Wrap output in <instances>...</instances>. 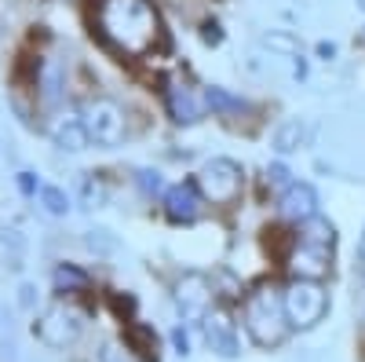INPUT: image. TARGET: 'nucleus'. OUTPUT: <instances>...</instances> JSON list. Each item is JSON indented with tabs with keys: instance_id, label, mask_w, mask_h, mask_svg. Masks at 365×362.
<instances>
[{
	"instance_id": "f257e3e1",
	"label": "nucleus",
	"mask_w": 365,
	"mask_h": 362,
	"mask_svg": "<svg viewBox=\"0 0 365 362\" xmlns=\"http://www.w3.org/2000/svg\"><path fill=\"white\" fill-rule=\"evenodd\" d=\"M99 34L125 55H146L161 37V19L150 0H103L96 8Z\"/></svg>"
},
{
	"instance_id": "f03ea898",
	"label": "nucleus",
	"mask_w": 365,
	"mask_h": 362,
	"mask_svg": "<svg viewBox=\"0 0 365 362\" xmlns=\"http://www.w3.org/2000/svg\"><path fill=\"white\" fill-rule=\"evenodd\" d=\"M245 329L259 348H274L289 337L292 326H289V315L282 304V293L274 286H256L245 296Z\"/></svg>"
},
{
	"instance_id": "7ed1b4c3",
	"label": "nucleus",
	"mask_w": 365,
	"mask_h": 362,
	"mask_svg": "<svg viewBox=\"0 0 365 362\" xmlns=\"http://www.w3.org/2000/svg\"><path fill=\"white\" fill-rule=\"evenodd\" d=\"M282 304H285V315H289V326L296 329H311L325 318L329 311V293L318 278H292L285 289H282Z\"/></svg>"
},
{
	"instance_id": "20e7f679",
	"label": "nucleus",
	"mask_w": 365,
	"mask_h": 362,
	"mask_svg": "<svg viewBox=\"0 0 365 362\" xmlns=\"http://www.w3.org/2000/svg\"><path fill=\"white\" fill-rule=\"evenodd\" d=\"M197 187L212 205H234L241 187H245V172L230 158H212V161H205V169L197 176Z\"/></svg>"
},
{
	"instance_id": "39448f33",
	"label": "nucleus",
	"mask_w": 365,
	"mask_h": 362,
	"mask_svg": "<svg viewBox=\"0 0 365 362\" xmlns=\"http://www.w3.org/2000/svg\"><path fill=\"white\" fill-rule=\"evenodd\" d=\"M81 311L70 308V304H48L37 322H34V333L41 337V344L48 348H70L77 337H81Z\"/></svg>"
},
{
	"instance_id": "423d86ee",
	"label": "nucleus",
	"mask_w": 365,
	"mask_h": 362,
	"mask_svg": "<svg viewBox=\"0 0 365 362\" xmlns=\"http://www.w3.org/2000/svg\"><path fill=\"white\" fill-rule=\"evenodd\" d=\"M84 125L88 136L96 146H117L125 139V110H120L113 99H91L84 110Z\"/></svg>"
},
{
	"instance_id": "0eeeda50",
	"label": "nucleus",
	"mask_w": 365,
	"mask_h": 362,
	"mask_svg": "<svg viewBox=\"0 0 365 362\" xmlns=\"http://www.w3.org/2000/svg\"><path fill=\"white\" fill-rule=\"evenodd\" d=\"M165 106H168V117L175 121V125H197V121L205 117V110H208L205 92H197L187 77H172L165 84Z\"/></svg>"
},
{
	"instance_id": "6e6552de",
	"label": "nucleus",
	"mask_w": 365,
	"mask_h": 362,
	"mask_svg": "<svg viewBox=\"0 0 365 362\" xmlns=\"http://www.w3.org/2000/svg\"><path fill=\"white\" fill-rule=\"evenodd\" d=\"M175 308L187 322H201L212 311V282L197 271H187L179 282H175Z\"/></svg>"
},
{
	"instance_id": "1a4fd4ad",
	"label": "nucleus",
	"mask_w": 365,
	"mask_h": 362,
	"mask_svg": "<svg viewBox=\"0 0 365 362\" xmlns=\"http://www.w3.org/2000/svg\"><path fill=\"white\" fill-rule=\"evenodd\" d=\"M48 136H51V143L58 150H70V154H81V150H88V143H91L81 110H58L48 121Z\"/></svg>"
},
{
	"instance_id": "9d476101",
	"label": "nucleus",
	"mask_w": 365,
	"mask_h": 362,
	"mask_svg": "<svg viewBox=\"0 0 365 362\" xmlns=\"http://www.w3.org/2000/svg\"><path fill=\"white\" fill-rule=\"evenodd\" d=\"M201 333H205V344L216 351L220 358H237V326L230 322L227 311L220 308H212L205 318H201Z\"/></svg>"
},
{
	"instance_id": "9b49d317",
	"label": "nucleus",
	"mask_w": 365,
	"mask_h": 362,
	"mask_svg": "<svg viewBox=\"0 0 365 362\" xmlns=\"http://www.w3.org/2000/svg\"><path fill=\"white\" fill-rule=\"evenodd\" d=\"M197 213H201V187L197 183L182 179V183L165 191V216L172 223H190V220H197Z\"/></svg>"
},
{
	"instance_id": "f8f14e48",
	"label": "nucleus",
	"mask_w": 365,
	"mask_h": 362,
	"mask_svg": "<svg viewBox=\"0 0 365 362\" xmlns=\"http://www.w3.org/2000/svg\"><path fill=\"white\" fill-rule=\"evenodd\" d=\"M278 213H282L285 220H296V223L318 216V191H314L311 183H296V179H292V183L282 191Z\"/></svg>"
},
{
	"instance_id": "ddd939ff",
	"label": "nucleus",
	"mask_w": 365,
	"mask_h": 362,
	"mask_svg": "<svg viewBox=\"0 0 365 362\" xmlns=\"http://www.w3.org/2000/svg\"><path fill=\"white\" fill-rule=\"evenodd\" d=\"M329 256H332V249L296 241V249H292V256H289V267H292L296 278H322L325 271H329Z\"/></svg>"
},
{
	"instance_id": "4468645a",
	"label": "nucleus",
	"mask_w": 365,
	"mask_h": 362,
	"mask_svg": "<svg viewBox=\"0 0 365 362\" xmlns=\"http://www.w3.org/2000/svg\"><path fill=\"white\" fill-rule=\"evenodd\" d=\"M274 150H278V154H296V150L307 143V125H303L299 117H285L278 129H274Z\"/></svg>"
},
{
	"instance_id": "2eb2a0df",
	"label": "nucleus",
	"mask_w": 365,
	"mask_h": 362,
	"mask_svg": "<svg viewBox=\"0 0 365 362\" xmlns=\"http://www.w3.org/2000/svg\"><path fill=\"white\" fill-rule=\"evenodd\" d=\"M205 103H208V110H216L220 117H230V114H245V110H249V103H245V99H241V96H230L227 88H220V84L205 88Z\"/></svg>"
},
{
	"instance_id": "dca6fc26",
	"label": "nucleus",
	"mask_w": 365,
	"mask_h": 362,
	"mask_svg": "<svg viewBox=\"0 0 365 362\" xmlns=\"http://www.w3.org/2000/svg\"><path fill=\"white\" fill-rule=\"evenodd\" d=\"M299 241L332 249V241H336V227H332L325 216H311V220H303V227H299Z\"/></svg>"
},
{
	"instance_id": "f3484780",
	"label": "nucleus",
	"mask_w": 365,
	"mask_h": 362,
	"mask_svg": "<svg viewBox=\"0 0 365 362\" xmlns=\"http://www.w3.org/2000/svg\"><path fill=\"white\" fill-rule=\"evenodd\" d=\"M37 201H41V208H44L48 216H66V213H70V198H66V191H63V187L41 183V191H37Z\"/></svg>"
},
{
	"instance_id": "a211bd4d",
	"label": "nucleus",
	"mask_w": 365,
	"mask_h": 362,
	"mask_svg": "<svg viewBox=\"0 0 365 362\" xmlns=\"http://www.w3.org/2000/svg\"><path fill=\"white\" fill-rule=\"evenodd\" d=\"M88 275L81 267H73V263H63V267H55V289L58 293H77V289H88Z\"/></svg>"
},
{
	"instance_id": "6ab92c4d",
	"label": "nucleus",
	"mask_w": 365,
	"mask_h": 362,
	"mask_svg": "<svg viewBox=\"0 0 365 362\" xmlns=\"http://www.w3.org/2000/svg\"><path fill=\"white\" fill-rule=\"evenodd\" d=\"M125 344H128V348H135L143 358H158V355H154V333H150L146 326H128Z\"/></svg>"
},
{
	"instance_id": "aec40b11",
	"label": "nucleus",
	"mask_w": 365,
	"mask_h": 362,
	"mask_svg": "<svg viewBox=\"0 0 365 362\" xmlns=\"http://www.w3.org/2000/svg\"><path fill=\"white\" fill-rule=\"evenodd\" d=\"M41 88H44V92H41L44 103H55L58 96H63V70H58L55 63L44 66V74H41Z\"/></svg>"
},
{
	"instance_id": "412c9836",
	"label": "nucleus",
	"mask_w": 365,
	"mask_h": 362,
	"mask_svg": "<svg viewBox=\"0 0 365 362\" xmlns=\"http://www.w3.org/2000/svg\"><path fill=\"white\" fill-rule=\"evenodd\" d=\"M135 183H139V191H143L146 198L165 194V179H161L158 169H139V172H135Z\"/></svg>"
},
{
	"instance_id": "4be33fe9",
	"label": "nucleus",
	"mask_w": 365,
	"mask_h": 362,
	"mask_svg": "<svg viewBox=\"0 0 365 362\" xmlns=\"http://www.w3.org/2000/svg\"><path fill=\"white\" fill-rule=\"evenodd\" d=\"M263 44H267V48H274V51H285L289 59H292V55H299V44H296L289 34H267V37H263Z\"/></svg>"
},
{
	"instance_id": "5701e85b",
	"label": "nucleus",
	"mask_w": 365,
	"mask_h": 362,
	"mask_svg": "<svg viewBox=\"0 0 365 362\" xmlns=\"http://www.w3.org/2000/svg\"><path fill=\"white\" fill-rule=\"evenodd\" d=\"M289 176H292V172H289V169H285L282 161H274V165H267V183H270V187H282V191H285V187L292 183Z\"/></svg>"
},
{
	"instance_id": "b1692460",
	"label": "nucleus",
	"mask_w": 365,
	"mask_h": 362,
	"mask_svg": "<svg viewBox=\"0 0 365 362\" xmlns=\"http://www.w3.org/2000/svg\"><path fill=\"white\" fill-rule=\"evenodd\" d=\"M84 241L91 253H113V238H106V231H88Z\"/></svg>"
},
{
	"instance_id": "393cba45",
	"label": "nucleus",
	"mask_w": 365,
	"mask_h": 362,
	"mask_svg": "<svg viewBox=\"0 0 365 362\" xmlns=\"http://www.w3.org/2000/svg\"><path fill=\"white\" fill-rule=\"evenodd\" d=\"M99 362H132V355H128L125 348H120V344H103Z\"/></svg>"
},
{
	"instance_id": "a878e982",
	"label": "nucleus",
	"mask_w": 365,
	"mask_h": 362,
	"mask_svg": "<svg viewBox=\"0 0 365 362\" xmlns=\"http://www.w3.org/2000/svg\"><path fill=\"white\" fill-rule=\"evenodd\" d=\"M19 308H22V311H34V308H37V289L29 286V282L19 286Z\"/></svg>"
},
{
	"instance_id": "bb28decb",
	"label": "nucleus",
	"mask_w": 365,
	"mask_h": 362,
	"mask_svg": "<svg viewBox=\"0 0 365 362\" xmlns=\"http://www.w3.org/2000/svg\"><path fill=\"white\" fill-rule=\"evenodd\" d=\"M172 348H175V355H190V337H187V329H182V326L172 329Z\"/></svg>"
},
{
	"instance_id": "cd10ccee",
	"label": "nucleus",
	"mask_w": 365,
	"mask_h": 362,
	"mask_svg": "<svg viewBox=\"0 0 365 362\" xmlns=\"http://www.w3.org/2000/svg\"><path fill=\"white\" fill-rule=\"evenodd\" d=\"M19 191H22L26 198H34V194L41 191V183H37V176H34V172H19Z\"/></svg>"
},
{
	"instance_id": "c85d7f7f",
	"label": "nucleus",
	"mask_w": 365,
	"mask_h": 362,
	"mask_svg": "<svg viewBox=\"0 0 365 362\" xmlns=\"http://www.w3.org/2000/svg\"><path fill=\"white\" fill-rule=\"evenodd\" d=\"M318 55H322V59H325V63H329V59H332V55H336V44H325V41H322V44H318Z\"/></svg>"
},
{
	"instance_id": "c756f323",
	"label": "nucleus",
	"mask_w": 365,
	"mask_h": 362,
	"mask_svg": "<svg viewBox=\"0 0 365 362\" xmlns=\"http://www.w3.org/2000/svg\"><path fill=\"white\" fill-rule=\"evenodd\" d=\"M358 260H361V267H365V231H361V238H358Z\"/></svg>"
},
{
	"instance_id": "7c9ffc66",
	"label": "nucleus",
	"mask_w": 365,
	"mask_h": 362,
	"mask_svg": "<svg viewBox=\"0 0 365 362\" xmlns=\"http://www.w3.org/2000/svg\"><path fill=\"white\" fill-rule=\"evenodd\" d=\"M358 8H361V11H365V0H358Z\"/></svg>"
},
{
	"instance_id": "2f4dec72",
	"label": "nucleus",
	"mask_w": 365,
	"mask_h": 362,
	"mask_svg": "<svg viewBox=\"0 0 365 362\" xmlns=\"http://www.w3.org/2000/svg\"><path fill=\"white\" fill-rule=\"evenodd\" d=\"M361 278H365V267H361Z\"/></svg>"
}]
</instances>
